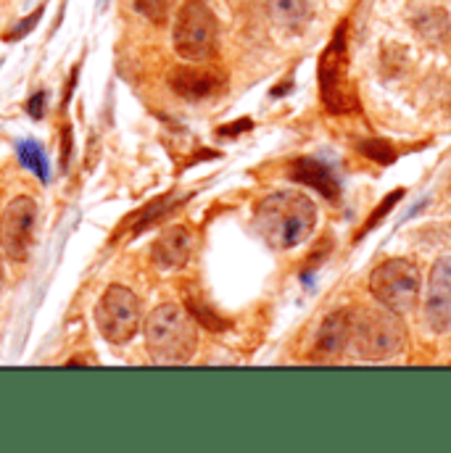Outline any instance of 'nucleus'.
Instances as JSON below:
<instances>
[{
  "label": "nucleus",
  "mask_w": 451,
  "mask_h": 453,
  "mask_svg": "<svg viewBox=\"0 0 451 453\" xmlns=\"http://www.w3.org/2000/svg\"><path fill=\"white\" fill-rule=\"evenodd\" d=\"M21 153L27 156L24 161H27L35 172H43V174H45V164H43V150H40V148H35L32 142H27V145H21Z\"/></svg>",
  "instance_id": "2eb2a0df"
},
{
  "label": "nucleus",
  "mask_w": 451,
  "mask_h": 453,
  "mask_svg": "<svg viewBox=\"0 0 451 453\" xmlns=\"http://www.w3.org/2000/svg\"><path fill=\"white\" fill-rule=\"evenodd\" d=\"M256 229L275 250H291L309 240L317 225V206L299 190H277L256 209Z\"/></svg>",
  "instance_id": "f257e3e1"
},
{
  "label": "nucleus",
  "mask_w": 451,
  "mask_h": 453,
  "mask_svg": "<svg viewBox=\"0 0 451 453\" xmlns=\"http://www.w3.org/2000/svg\"><path fill=\"white\" fill-rule=\"evenodd\" d=\"M420 288H423L420 269L409 258H388L377 264L369 274L372 298L396 314H407L417 306Z\"/></svg>",
  "instance_id": "39448f33"
},
{
  "label": "nucleus",
  "mask_w": 451,
  "mask_h": 453,
  "mask_svg": "<svg viewBox=\"0 0 451 453\" xmlns=\"http://www.w3.org/2000/svg\"><path fill=\"white\" fill-rule=\"evenodd\" d=\"M351 345V311H333L325 317L317 340H315V350L317 358L323 361H333L340 353Z\"/></svg>",
  "instance_id": "9b49d317"
},
{
  "label": "nucleus",
  "mask_w": 451,
  "mask_h": 453,
  "mask_svg": "<svg viewBox=\"0 0 451 453\" xmlns=\"http://www.w3.org/2000/svg\"><path fill=\"white\" fill-rule=\"evenodd\" d=\"M191 253H193V234L183 225L167 226L151 248V258L159 269H180L188 264Z\"/></svg>",
  "instance_id": "9d476101"
},
{
  "label": "nucleus",
  "mask_w": 451,
  "mask_h": 453,
  "mask_svg": "<svg viewBox=\"0 0 451 453\" xmlns=\"http://www.w3.org/2000/svg\"><path fill=\"white\" fill-rule=\"evenodd\" d=\"M145 348L156 364H188L198 348V327L177 303L156 306L145 319Z\"/></svg>",
  "instance_id": "f03ea898"
},
{
  "label": "nucleus",
  "mask_w": 451,
  "mask_h": 453,
  "mask_svg": "<svg viewBox=\"0 0 451 453\" xmlns=\"http://www.w3.org/2000/svg\"><path fill=\"white\" fill-rule=\"evenodd\" d=\"M172 5H175V0H135V8L153 24H164L169 19Z\"/></svg>",
  "instance_id": "4468645a"
},
{
  "label": "nucleus",
  "mask_w": 451,
  "mask_h": 453,
  "mask_svg": "<svg viewBox=\"0 0 451 453\" xmlns=\"http://www.w3.org/2000/svg\"><path fill=\"white\" fill-rule=\"evenodd\" d=\"M291 177L296 182H307V185H315L320 193L330 196V198H338V182L336 177L330 174L328 166L317 164L315 158H296L291 164Z\"/></svg>",
  "instance_id": "ddd939ff"
},
{
  "label": "nucleus",
  "mask_w": 451,
  "mask_h": 453,
  "mask_svg": "<svg viewBox=\"0 0 451 453\" xmlns=\"http://www.w3.org/2000/svg\"><path fill=\"white\" fill-rule=\"evenodd\" d=\"M407 325L388 306H362L351 311V348L364 361H385L407 348Z\"/></svg>",
  "instance_id": "7ed1b4c3"
},
{
  "label": "nucleus",
  "mask_w": 451,
  "mask_h": 453,
  "mask_svg": "<svg viewBox=\"0 0 451 453\" xmlns=\"http://www.w3.org/2000/svg\"><path fill=\"white\" fill-rule=\"evenodd\" d=\"M140 319H143L140 301H137V296L129 288L112 285L101 296L98 309H96V322H98L101 335L109 342H113V345L129 342L137 335V330L143 327Z\"/></svg>",
  "instance_id": "423d86ee"
},
{
  "label": "nucleus",
  "mask_w": 451,
  "mask_h": 453,
  "mask_svg": "<svg viewBox=\"0 0 451 453\" xmlns=\"http://www.w3.org/2000/svg\"><path fill=\"white\" fill-rule=\"evenodd\" d=\"M169 88L185 101H204L225 88V74L206 66H177L169 74Z\"/></svg>",
  "instance_id": "1a4fd4ad"
},
{
  "label": "nucleus",
  "mask_w": 451,
  "mask_h": 453,
  "mask_svg": "<svg viewBox=\"0 0 451 453\" xmlns=\"http://www.w3.org/2000/svg\"><path fill=\"white\" fill-rule=\"evenodd\" d=\"M217 35H220V24L206 0H188L180 5L172 40H175V50L185 61L191 64L209 61L217 50Z\"/></svg>",
  "instance_id": "20e7f679"
},
{
  "label": "nucleus",
  "mask_w": 451,
  "mask_h": 453,
  "mask_svg": "<svg viewBox=\"0 0 451 453\" xmlns=\"http://www.w3.org/2000/svg\"><path fill=\"white\" fill-rule=\"evenodd\" d=\"M272 21L285 32H301L315 16V0H267Z\"/></svg>",
  "instance_id": "f8f14e48"
},
{
  "label": "nucleus",
  "mask_w": 451,
  "mask_h": 453,
  "mask_svg": "<svg viewBox=\"0 0 451 453\" xmlns=\"http://www.w3.org/2000/svg\"><path fill=\"white\" fill-rule=\"evenodd\" d=\"M425 322L439 335L451 330V253L441 256L431 269V282L425 293Z\"/></svg>",
  "instance_id": "6e6552de"
},
{
  "label": "nucleus",
  "mask_w": 451,
  "mask_h": 453,
  "mask_svg": "<svg viewBox=\"0 0 451 453\" xmlns=\"http://www.w3.org/2000/svg\"><path fill=\"white\" fill-rule=\"evenodd\" d=\"M37 226V203L29 196L13 198L0 217V245L11 261H24L32 250Z\"/></svg>",
  "instance_id": "0eeeda50"
}]
</instances>
